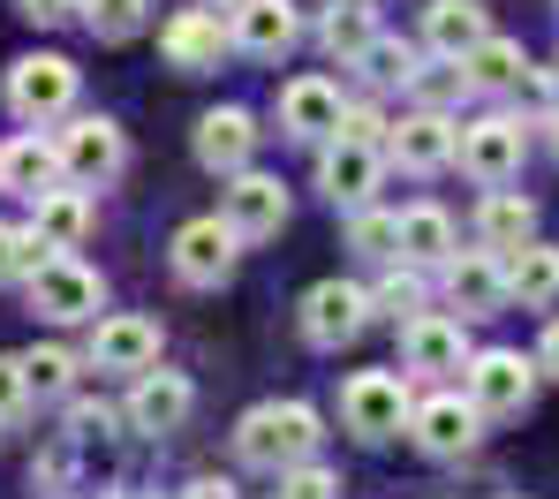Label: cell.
<instances>
[{"label":"cell","instance_id":"6da1fadb","mask_svg":"<svg viewBox=\"0 0 559 499\" xmlns=\"http://www.w3.org/2000/svg\"><path fill=\"white\" fill-rule=\"evenodd\" d=\"M318 439H325V431H318V408H310V401H258V408L235 424V462L280 477V470L310 462Z\"/></svg>","mask_w":559,"mask_h":499},{"label":"cell","instance_id":"7a4b0ae2","mask_svg":"<svg viewBox=\"0 0 559 499\" xmlns=\"http://www.w3.org/2000/svg\"><path fill=\"white\" fill-rule=\"evenodd\" d=\"M0 99H8V114H15L23 129H53V121H69V106H76V61H69V54H23V61H8Z\"/></svg>","mask_w":559,"mask_h":499},{"label":"cell","instance_id":"3957f363","mask_svg":"<svg viewBox=\"0 0 559 499\" xmlns=\"http://www.w3.org/2000/svg\"><path fill=\"white\" fill-rule=\"evenodd\" d=\"M23 288H31V310H38L46 325H84V318L106 310V281H98L76 250H53L46 265H31Z\"/></svg>","mask_w":559,"mask_h":499},{"label":"cell","instance_id":"277c9868","mask_svg":"<svg viewBox=\"0 0 559 499\" xmlns=\"http://www.w3.org/2000/svg\"><path fill=\"white\" fill-rule=\"evenodd\" d=\"M408 379L401 371H356L348 387H341V424L364 439V447H385V439H401V424H408Z\"/></svg>","mask_w":559,"mask_h":499},{"label":"cell","instance_id":"5b68a950","mask_svg":"<svg viewBox=\"0 0 559 499\" xmlns=\"http://www.w3.org/2000/svg\"><path fill=\"white\" fill-rule=\"evenodd\" d=\"M537 356H514V348H484V356H468L462 387L468 401L484 408V424H499V416H522L530 401H537Z\"/></svg>","mask_w":559,"mask_h":499},{"label":"cell","instance_id":"8992f818","mask_svg":"<svg viewBox=\"0 0 559 499\" xmlns=\"http://www.w3.org/2000/svg\"><path fill=\"white\" fill-rule=\"evenodd\" d=\"M235 258H242V235H235L219 212H212V219H182L175 242H167V265H175L182 288H219V281H235Z\"/></svg>","mask_w":559,"mask_h":499},{"label":"cell","instance_id":"52a82bcc","mask_svg":"<svg viewBox=\"0 0 559 499\" xmlns=\"http://www.w3.org/2000/svg\"><path fill=\"white\" fill-rule=\"evenodd\" d=\"M53 144H61V175H69L76 190H98V182H114V175L129 167V136H121V121H106V114H76L69 129H53Z\"/></svg>","mask_w":559,"mask_h":499},{"label":"cell","instance_id":"ba28073f","mask_svg":"<svg viewBox=\"0 0 559 499\" xmlns=\"http://www.w3.org/2000/svg\"><path fill=\"white\" fill-rule=\"evenodd\" d=\"M302 341L310 348H325V356H341L348 341H364V325H371V288H356V281H318L310 296H302Z\"/></svg>","mask_w":559,"mask_h":499},{"label":"cell","instance_id":"9c48e42d","mask_svg":"<svg viewBox=\"0 0 559 499\" xmlns=\"http://www.w3.org/2000/svg\"><path fill=\"white\" fill-rule=\"evenodd\" d=\"M522 152H530V121L522 114H484V121H468L462 129V175H476L484 190L491 182H514L522 175Z\"/></svg>","mask_w":559,"mask_h":499},{"label":"cell","instance_id":"30bf717a","mask_svg":"<svg viewBox=\"0 0 559 499\" xmlns=\"http://www.w3.org/2000/svg\"><path fill=\"white\" fill-rule=\"evenodd\" d=\"M454 152H462V121L447 106H416L385 129V159H401L408 175H439V167H454Z\"/></svg>","mask_w":559,"mask_h":499},{"label":"cell","instance_id":"8fae6325","mask_svg":"<svg viewBox=\"0 0 559 499\" xmlns=\"http://www.w3.org/2000/svg\"><path fill=\"white\" fill-rule=\"evenodd\" d=\"M378 182H385V144H356V136H325L318 144V190L341 204V212L371 204Z\"/></svg>","mask_w":559,"mask_h":499},{"label":"cell","instance_id":"7c38bea8","mask_svg":"<svg viewBox=\"0 0 559 499\" xmlns=\"http://www.w3.org/2000/svg\"><path fill=\"white\" fill-rule=\"evenodd\" d=\"M408 439H416L431 462H462L468 447L484 439V408L468 394H431V401L408 408Z\"/></svg>","mask_w":559,"mask_h":499},{"label":"cell","instance_id":"4fadbf2b","mask_svg":"<svg viewBox=\"0 0 559 499\" xmlns=\"http://www.w3.org/2000/svg\"><path fill=\"white\" fill-rule=\"evenodd\" d=\"M189 408H197V387H189L182 371L152 364V371H136V379H129L121 424H129V431H144V439H159V431H182V424H189Z\"/></svg>","mask_w":559,"mask_h":499},{"label":"cell","instance_id":"5bb4252c","mask_svg":"<svg viewBox=\"0 0 559 499\" xmlns=\"http://www.w3.org/2000/svg\"><path fill=\"white\" fill-rule=\"evenodd\" d=\"M219 219H227L242 242H273L280 227H287V182H280V175H258V167L227 175V190H219Z\"/></svg>","mask_w":559,"mask_h":499},{"label":"cell","instance_id":"9a60e30c","mask_svg":"<svg viewBox=\"0 0 559 499\" xmlns=\"http://www.w3.org/2000/svg\"><path fill=\"white\" fill-rule=\"evenodd\" d=\"M159 348H167L159 318H136V310H121V318H98V325H92V348H84V364H92V371H121V379H136V371H152V364H159Z\"/></svg>","mask_w":559,"mask_h":499},{"label":"cell","instance_id":"2e32d148","mask_svg":"<svg viewBox=\"0 0 559 499\" xmlns=\"http://www.w3.org/2000/svg\"><path fill=\"white\" fill-rule=\"evenodd\" d=\"M468 318H447V310H416L408 325H401V364L408 371H431V379H447V371H468Z\"/></svg>","mask_w":559,"mask_h":499},{"label":"cell","instance_id":"e0dca14e","mask_svg":"<svg viewBox=\"0 0 559 499\" xmlns=\"http://www.w3.org/2000/svg\"><path fill=\"white\" fill-rule=\"evenodd\" d=\"M341 84L333 76H295L287 92H280V136H295V144H325V136H341Z\"/></svg>","mask_w":559,"mask_h":499},{"label":"cell","instance_id":"ac0fdd59","mask_svg":"<svg viewBox=\"0 0 559 499\" xmlns=\"http://www.w3.org/2000/svg\"><path fill=\"white\" fill-rule=\"evenodd\" d=\"M250 152H258L250 106H212V114H197V167H204V175H242Z\"/></svg>","mask_w":559,"mask_h":499},{"label":"cell","instance_id":"d6986e66","mask_svg":"<svg viewBox=\"0 0 559 499\" xmlns=\"http://www.w3.org/2000/svg\"><path fill=\"white\" fill-rule=\"evenodd\" d=\"M227 38H235L250 61H280V54H295V38H302V15H295V0H235V23H227Z\"/></svg>","mask_w":559,"mask_h":499},{"label":"cell","instance_id":"ffe728a7","mask_svg":"<svg viewBox=\"0 0 559 499\" xmlns=\"http://www.w3.org/2000/svg\"><path fill=\"white\" fill-rule=\"evenodd\" d=\"M439 273H447V302H454V318H499V310H507V265H499L491 250H468V258L454 250Z\"/></svg>","mask_w":559,"mask_h":499},{"label":"cell","instance_id":"44dd1931","mask_svg":"<svg viewBox=\"0 0 559 499\" xmlns=\"http://www.w3.org/2000/svg\"><path fill=\"white\" fill-rule=\"evenodd\" d=\"M235 38H227V23L212 15V8H182L167 31H159V54H167V69H182V76H204V69H219V54H227Z\"/></svg>","mask_w":559,"mask_h":499},{"label":"cell","instance_id":"7402d4cb","mask_svg":"<svg viewBox=\"0 0 559 499\" xmlns=\"http://www.w3.org/2000/svg\"><path fill=\"white\" fill-rule=\"evenodd\" d=\"M53 182H69V175H61V144H53L46 129H23V136L0 144V190H15V198H46Z\"/></svg>","mask_w":559,"mask_h":499},{"label":"cell","instance_id":"603a6c76","mask_svg":"<svg viewBox=\"0 0 559 499\" xmlns=\"http://www.w3.org/2000/svg\"><path fill=\"white\" fill-rule=\"evenodd\" d=\"M499 265H507V302H522V310H552L559 302V250L552 242L530 235V242H514Z\"/></svg>","mask_w":559,"mask_h":499},{"label":"cell","instance_id":"cb8c5ba5","mask_svg":"<svg viewBox=\"0 0 559 499\" xmlns=\"http://www.w3.org/2000/svg\"><path fill=\"white\" fill-rule=\"evenodd\" d=\"M92 198L76 190V182H53L46 198H31V235L46 242V250H76L84 235H92Z\"/></svg>","mask_w":559,"mask_h":499},{"label":"cell","instance_id":"d4e9b609","mask_svg":"<svg viewBox=\"0 0 559 499\" xmlns=\"http://www.w3.org/2000/svg\"><path fill=\"white\" fill-rule=\"evenodd\" d=\"M476 38H491V8H484V0H431V8H424V46H431V54L462 61Z\"/></svg>","mask_w":559,"mask_h":499},{"label":"cell","instance_id":"484cf974","mask_svg":"<svg viewBox=\"0 0 559 499\" xmlns=\"http://www.w3.org/2000/svg\"><path fill=\"white\" fill-rule=\"evenodd\" d=\"M401 219V258L408 265H424V273H439L447 258H454V219H447V204H408V212H393Z\"/></svg>","mask_w":559,"mask_h":499},{"label":"cell","instance_id":"4316f807","mask_svg":"<svg viewBox=\"0 0 559 499\" xmlns=\"http://www.w3.org/2000/svg\"><path fill=\"white\" fill-rule=\"evenodd\" d=\"M530 235H537V204L522 198V190H507V182H491V198L476 204V242L484 250H514Z\"/></svg>","mask_w":559,"mask_h":499},{"label":"cell","instance_id":"83f0119b","mask_svg":"<svg viewBox=\"0 0 559 499\" xmlns=\"http://www.w3.org/2000/svg\"><path fill=\"white\" fill-rule=\"evenodd\" d=\"M462 69H468V92H522V76H530V54L514 46V38H476L462 54Z\"/></svg>","mask_w":559,"mask_h":499},{"label":"cell","instance_id":"f1b7e54d","mask_svg":"<svg viewBox=\"0 0 559 499\" xmlns=\"http://www.w3.org/2000/svg\"><path fill=\"white\" fill-rule=\"evenodd\" d=\"M371 38H378V23H371V0H333V15L318 23V46H325V54H333L341 69H356Z\"/></svg>","mask_w":559,"mask_h":499},{"label":"cell","instance_id":"f546056e","mask_svg":"<svg viewBox=\"0 0 559 499\" xmlns=\"http://www.w3.org/2000/svg\"><path fill=\"white\" fill-rule=\"evenodd\" d=\"M348 250L371 258V265H393V258H401V219L378 212V204H356V212H348Z\"/></svg>","mask_w":559,"mask_h":499},{"label":"cell","instance_id":"4dcf8cb0","mask_svg":"<svg viewBox=\"0 0 559 499\" xmlns=\"http://www.w3.org/2000/svg\"><path fill=\"white\" fill-rule=\"evenodd\" d=\"M371 310H385V318H416V310H431V288H424V265H408V258H393V273L371 288Z\"/></svg>","mask_w":559,"mask_h":499},{"label":"cell","instance_id":"1f68e13d","mask_svg":"<svg viewBox=\"0 0 559 499\" xmlns=\"http://www.w3.org/2000/svg\"><path fill=\"white\" fill-rule=\"evenodd\" d=\"M152 23V0H84V31L98 46H129Z\"/></svg>","mask_w":559,"mask_h":499},{"label":"cell","instance_id":"d6a6232c","mask_svg":"<svg viewBox=\"0 0 559 499\" xmlns=\"http://www.w3.org/2000/svg\"><path fill=\"white\" fill-rule=\"evenodd\" d=\"M23 387L38 401H61L76 387V356H69V348H31V356H23Z\"/></svg>","mask_w":559,"mask_h":499},{"label":"cell","instance_id":"836d02e7","mask_svg":"<svg viewBox=\"0 0 559 499\" xmlns=\"http://www.w3.org/2000/svg\"><path fill=\"white\" fill-rule=\"evenodd\" d=\"M416 61H424V54H416V46H401V38H371V46H364V61H356V69H364V76H371V84H385V92H393V84H401V92H408V76H416Z\"/></svg>","mask_w":559,"mask_h":499},{"label":"cell","instance_id":"e575fe53","mask_svg":"<svg viewBox=\"0 0 559 499\" xmlns=\"http://www.w3.org/2000/svg\"><path fill=\"white\" fill-rule=\"evenodd\" d=\"M462 92H468V69H462V61H447V54H439V69L416 61V76H408V99H416V106H454Z\"/></svg>","mask_w":559,"mask_h":499},{"label":"cell","instance_id":"d590c367","mask_svg":"<svg viewBox=\"0 0 559 499\" xmlns=\"http://www.w3.org/2000/svg\"><path fill=\"white\" fill-rule=\"evenodd\" d=\"M280 499H341V477L325 462H295V470H280Z\"/></svg>","mask_w":559,"mask_h":499},{"label":"cell","instance_id":"8d00e7d4","mask_svg":"<svg viewBox=\"0 0 559 499\" xmlns=\"http://www.w3.org/2000/svg\"><path fill=\"white\" fill-rule=\"evenodd\" d=\"M69 424H76V431H69V439H106V431H114V424H121V416H114V408H106V401H76V408H69Z\"/></svg>","mask_w":559,"mask_h":499},{"label":"cell","instance_id":"74e56055","mask_svg":"<svg viewBox=\"0 0 559 499\" xmlns=\"http://www.w3.org/2000/svg\"><path fill=\"white\" fill-rule=\"evenodd\" d=\"M341 136H356V144H385V121H378V106H341Z\"/></svg>","mask_w":559,"mask_h":499},{"label":"cell","instance_id":"f35d334b","mask_svg":"<svg viewBox=\"0 0 559 499\" xmlns=\"http://www.w3.org/2000/svg\"><path fill=\"white\" fill-rule=\"evenodd\" d=\"M31 401V387H23V356H0V416H15Z\"/></svg>","mask_w":559,"mask_h":499},{"label":"cell","instance_id":"ab89813d","mask_svg":"<svg viewBox=\"0 0 559 499\" xmlns=\"http://www.w3.org/2000/svg\"><path fill=\"white\" fill-rule=\"evenodd\" d=\"M8 281H23V227L0 219V288H8Z\"/></svg>","mask_w":559,"mask_h":499},{"label":"cell","instance_id":"60d3db41","mask_svg":"<svg viewBox=\"0 0 559 499\" xmlns=\"http://www.w3.org/2000/svg\"><path fill=\"white\" fill-rule=\"evenodd\" d=\"M31 23H69V15H84V0H15Z\"/></svg>","mask_w":559,"mask_h":499},{"label":"cell","instance_id":"b9f144b4","mask_svg":"<svg viewBox=\"0 0 559 499\" xmlns=\"http://www.w3.org/2000/svg\"><path fill=\"white\" fill-rule=\"evenodd\" d=\"M537 371H545V379H559V318L545 325V341H537Z\"/></svg>","mask_w":559,"mask_h":499},{"label":"cell","instance_id":"7bdbcfd3","mask_svg":"<svg viewBox=\"0 0 559 499\" xmlns=\"http://www.w3.org/2000/svg\"><path fill=\"white\" fill-rule=\"evenodd\" d=\"M182 499H235V485H227V477H197Z\"/></svg>","mask_w":559,"mask_h":499},{"label":"cell","instance_id":"ee69618b","mask_svg":"<svg viewBox=\"0 0 559 499\" xmlns=\"http://www.w3.org/2000/svg\"><path fill=\"white\" fill-rule=\"evenodd\" d=\"M545 144H552V159H559V114H545Z\"/></svg>","mask_w":559,"mask_h":499},{"label":"cell","instance_id":"f6af8a7d","mask_svg":"<svg viewBox=\"0 0 559 499\" xmlns=\"http://www.w3.org/2000/svg\"><path fill=\"white\" fill-rule=\"evenodd\" d=\"M98 499H136V492H98Z\"/></svg>","mask_w":559,"mask_h":499},{"label":"cell","instance_id":"bcb514c9","mask_svg":"<svg viewBox=\"0 0 559 499\" xmlns=\"http://www.w3.org/2000/svg\"><path fill=\"white\" fill-rule=\"evenodd\" d=\"M212 8H235V0H212Z\"/></svg>","mask_w":559,"mask_h":499}]
</instances>
